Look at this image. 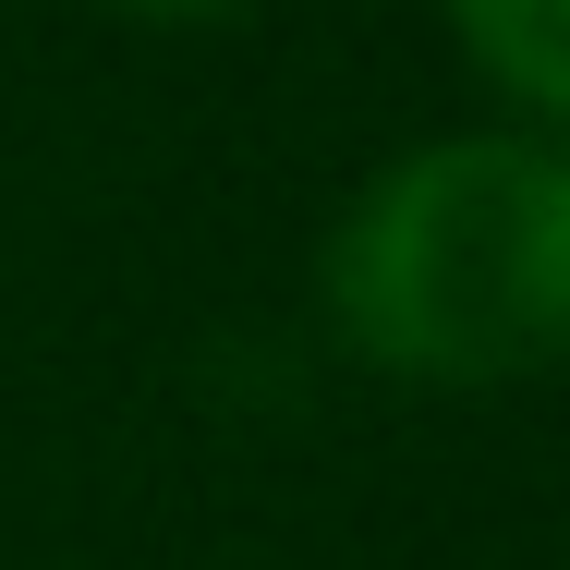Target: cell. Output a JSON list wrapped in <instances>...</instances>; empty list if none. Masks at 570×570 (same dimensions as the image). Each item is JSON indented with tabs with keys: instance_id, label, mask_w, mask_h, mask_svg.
I'll return each mask as SVG.
<instances>
[{
	"instance_id": "cell-1",
	"label": "cell",
	"mask_w": 570,
	"mask_h": 570,
	"mask_svg": "<svg viewBox=\"0 0 570 570\" xmlns=\"http://www.w3.org/2000/svg\"><path fill=\"white\" fill-rule=\"evenodd\" d=\"M328 304L389 376H534L570 364V158L450 134L389 158L328 230Z\"/></svg>"
},
{
	"instance_id": "cell-2",
	"label": "cell",
	"mask_w": 570,
	"mask_h": 570,
	"mask_svg": "<svg viewBox=\"0 0 570 570\" xmlns=\"http://www.w3.org/2000/svg\"><path fill=\"white\" fill-rule=\"evenodd\" d=\"M450 12H461V37H473L534 110L570 121V0H450Z\"/></svg>"
},
{
	"instance_id": "cell-3",
	"label": "cell",
	"mask_w": 570,
	"mask_h": 570,
	"mask_svg": "<svg viewBox=\"0 0 570 570\" xmlns=\"http://www.w3.org/2000/svg\"><path fill=\"white\" fill-rule=\"evenodd\" d=\"M134 12H219V0H134Z\"/></svg>"
}]
</instances>
